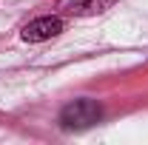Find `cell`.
<instances>
[{"mask_svg":"<svg viewBox=\"0 0 148 145\" xmlns=\"http://www.w3.org/2000/svg\"><path fill=\"white\" fill-rule=\"evenodd\" d=\"M100 120H103V105L97 100H88V97H80L60 111V125L66 131H86Z\"/></svg>","mask_w":148,"mask_h":145,"instance_id":"obj_1","label":"cell"},{"mask_svg":"<svg viewBox=\"0 0 148 145\" xmlns=\"http://www.w3.org/2000/svg\"><path fill=\"white\" fill-rule=\"evenodd\" d=\"M63 29H66V23H63L60 14H46V17H34L32 23H26L20 37L26 43H46V40L57 37Z\"/></svg>","mask_w":148,"mask_h":145,"instance_id":"obj_2","label":"cell"},{"mask_svg":"<svg viewBox=\"0 0 148 145\" xmlns=\"http://www.w3.org/2000/svg\"><path fill=\"white\" fill-rule=\"evenodd\" d=\"M117 0H57V14H71V17H91L108 12Z\"/></svg>","mask_w":148,"mask_h":145,"instance_id":"obj_3","label":"cell"}]
</instances>
